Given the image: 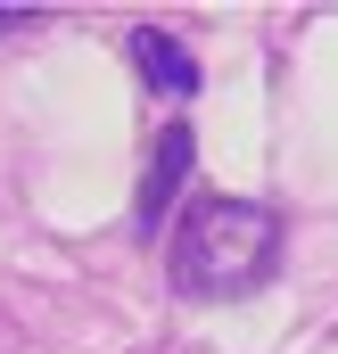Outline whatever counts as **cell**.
<instances>
[{"label":"cell","mask_w":338,"mask_h":354,"mask_svg":"<svg viewBox=\"0 0 338 354\" xmlns=\"http://www.w3.org/2000/svg\"><path fill=\"white\" fill-rule=\"evenodd\" d=\"M190 165H198V140H190V124H181V115H173V124H157L149 174H141V198H132V231H141V239H166L173 206H181V189H190Z\"/></svg>","instance_id":"7a4b0ae2"},{"label":"cell","mask_w":338,"mask_h":354,"mask_svg":"<svg viewBox=\"0 0 338 354\" xmlns=\"http://www.w3.org/2000/svg\"><path fill=\"white\" fill-rule=\"evenodd\" d=\"M281 272V214L264 198H231V189H190L166 231V280L190 305H231L256 297Z\"/></svg>","instance_id":"6da1fadb"},{"label":"cell","mask_w":338,"mask_h":354,"mask_svg":"<svg viewBox=\"0 0 338 354\" xmlns=\"http://www.w3.org/2000/svg\"><path fill=\"white\" fill-rule=\"evenodd\" d=\"M132 66H141V83L157 91V99H198V83H206V66L190 58V41L181 33H166V25H132Z\"/></svg>","instance_id":"3957f363"}]
</instances>
